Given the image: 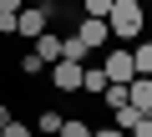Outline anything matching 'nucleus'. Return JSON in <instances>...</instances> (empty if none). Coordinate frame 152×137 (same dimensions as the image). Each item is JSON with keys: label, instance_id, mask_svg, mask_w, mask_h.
<instances>
[{"label": "nucleus", "instance_id": "1", "mask_svg": "<svg viewBox=\"0 0 152 137\" xmlns=\"http://www.w3.org/2000/svg\"><path fill=\"white\" fill-rule=\"evenodd\" d=\"M142 26H147V15H142V5H137V0H117V5H112V15H107L112 41H137V36H142Z\"/></svg>", "mask_w": 152, "mask_h": 137}, {"label": "nucleus", "instance_id": "2", "mask_svg": "<svg viewBox=\"0 0 152 137\" xmlns=\"http://www.w3.org/2000/svg\"><path fill=\"white\" fill-rule=\"evenodd\" d=\"M102 71H107V81L127 86V81L137 76V66H132V46H117V51H107V61H102Z\"/></svg>", "mask_w": 152, "mask_h": 137}, {"label": "nucleus", "instance_id": "3", "mask_svg": "<svg viewBox=\"0 0 152 137\" xmlns=\"http://www.w3.org/2000/svg\"><path fill=\"white\" fill-rule=\"evenodd\" d=\"M46 21H51V15H46V5H31V10L20 5V15H15V36L36 41V36H46Z\"/></svg>", "mask_w": 152, "mask_h": 137}, {"label": "nucleus", "instance_id": "4", "mask_svg": "<svg viewBox=\"0 0 152 137\" xmlns=\"http://www.w3.org/2000/svg\"><path fill=\"white\" fill-rule=\"evenodd\" d=\"M81 71L86 66H76V61H56L51 66V86L56 92H81Z\"/></svg>", "mask_w": 152, "mask_h": 137}, {"label": "nucleus", "instance_id": "5", "mask_svg": "<svg viewBox=\"0 0 152 137\" xmlns=\"http://www.w3.org/2000/svg\"><path fill=\"white\" fill-rule=\"evenodd\" d=\"M76 41H81L86 51H96V46L112 41V31H107V21H81V26H76Z\"/></svg>", "mask_w": 152, "mask_h": 137}, {"label": "nucleus", "instance_id": "6", "mask_svg": "<svg viewBox=\"0 0 152 137\" xmlns=\"http://www.w3.org/2000/svg\"><path fill=\"white\" fill-rule=\"evenodd\" d=\"M127 107L152 112V76H132V81H127Z\"/></svg>", "mask_w": 152, "mask_h": 137}, {"label": "nucleus", "instance_id": "7", "mask_svg": "<svg viewBox=\"0 0 152 137\" xmlns=\"http://www.w3.org/2000/svg\"><path fill=\"white\" fill-rule=\"evenodd\" d=\"M31 51H36V61H41V66H56V61H61V36H56V31H46V36H36V46H31Z\"/></svg>", "mask_w": 152, "mask_h": 137}, {"label": "nucleus", "instance_id": "8", "mask_svg": "<svg viewBox=\"0 0 152 137\" xmlns=\"http://www.w3.org/2000/svg\"><path fill=\"white\" fill-rule=\"evenodd\" d=\"M112 81H107V71H102V66H86V71H81V92H91V97H102Z\"/></svg>", "mask_w": 152, "mask_h": 137}, {"label": "nucleus", "instance_id": "9", "mask_svg": "<svg viewBox=\"0 0 152 137\" xmlns=\"http://www.w3.org/2000/svg\"><path fill=\"white\" fill-rule=\"evenodd\" d=\"M132 66L137 76H152V41H132Z\"/></svg>", "mask_w": 152, "mask_h": 137}, {"label": "nucleus", "instance_id": "10", "mask_svg": "<svg viewBox=\"0 0 152 137\" xmlns=\"http://www.w3.org/2000/svg\"><path fill=\"white\" fill-rule=\"evenodd\" d=\"M112 5H117V0H81L86 21H107V15H112Z\"/></svg>", "mask_w": 152, "mask_h": 137}, {"label": "nucleus", "instance_id": "11", "mask_svg": "<svg viewBox=\"0 0 152 137\" xmlns=\"http://www.w3.org/2000/svg\"><path fill=\"white\" fill-rule=\"evenodd\" d=\"M91 132H96V127H91V122H76V117H66V122H61V132H56V137H91Z\"/></svg>", "mask_w": 152, "mask_h": 137}, {"label": "nucleus", "instance_id": "12", "mask_svg": "<svg viewBox=\"0 0 152 137\" xmlns=\"http://www.w3.org/2000/svg\"><path fill=\"white\" fill-rule=\"evenodd\" d=\"M61 122H66L61 112H41V117H36V132H46V137H56V132H61Z\"/></svg>", "mask_w": 152, "mask_h": 137}, {"label": "nucleus", "instance_id": "13", "mask_svg": "<svg viewBox=\"0 0 152 137\" xmlns=\"http://www.w3.org/2000/svg\"><path fill=\"white\" fill-rule=\"evenodd\" d=\"M102 102H107L112 112H122V107H127V86H117V81H112V86L102 92Z\"/></svg>", "mask_w": 152, "mask_h": 137}, {"label": "nucleus", "instance_id": "14", "mask_svg": "<svg viewBox=\"0 0 152 137\" xmlns=\"http://www.w3.org/2000/svg\"><path fill=\"white\" fill-rule=\"evenodd\" d=\"M127 137H152V112H137L132 127H127Z\"/></svg>", "mask_w": 152, "mask_h": 137}, {"label": "nucleus", "instance_id": "15", "mask_svg": "<svg viewBox=\"0 0 152 137\" xmlns=\"http://www.w3.org/2000/svg\"><path fill=\"white\" fill-rule=\"evenodd\" d=\"M0 137H31V127H26V122H15V117H10V122H5V127H0Z\"/></svg>", "mask_w": 152, "mask_h": 137}, {"label": "nucleus", "instance_id": "16", "mask_svg": "<svg viewBox=\"0 0 152 137\" xmlns=\"http://www.w3.org/2000/svg\"><path fill=\"white\" fill-rule=\"evenodd\" d=\"M20 71H26V76H36V71H46V66L36 61V51H26V56H20Z\"/></svg>", "mask_w": 152, "mask_h": 137}, {"label": "nucleus", "instance_id": "17", "mask_svg": "<svg viewBox=\"0 0 152 137\" xmlns=\"http://www.w3.org/2000/svg\"><path fill=\"white\" fill-rule=\"evenodd\" d=\"M91 137H127L122 127H102V132H91Z\"/></svg>", "mask_w": 152, "mask_h": 137}, {"label": "nucleus", "instance_id": "18", "mask_svg": "<svg viewBox=\"0 0 152 137\" xmlns=\"http://www.w3.org/2000/svg\"><path fill=\"white\" fill-rule=\"evenodd\" d=\"M5 122H10V107H5V102H0V127H5Z\"/></svg>", "mask_w": 152, "mask_h": 137}, {"label": "nucleus", "instance_id": "19", "mask_svg": "<svg viewBox=\"0 0 152 137\" xmlns=\"http://www.w3.org/2000/svg\"><path fill=\"white\" fill-rule=\"evenodd\" d=\"M76 5H81V0H76Z\"/></svg>", "mask_w": 152, "mask_h": 137}]
</instances>
